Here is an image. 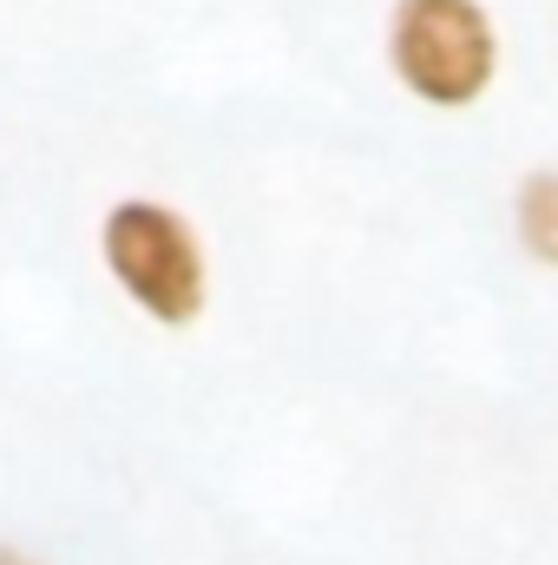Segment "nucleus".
<instances>
[{"mask_svg": "<svg viewBox=\"0 0 558 565\" xmlns=\"http://www.w3.org/2000/svg\"><path fill=\"white\" fill-rule=\"evenodd\" d=\"M99 264L158 329H197L211 309V257L197 224L164 198H119L99 217Z\"/></svg>", "mask_w": 558, "mask_h": 565, "instance_id": "f257e3e1", "label": "nucleus"}, {"mask_svg": "<svg viewBox=\"0 0 558 565\" xmlns=\"http://www.w3.org/2000/svg\"><path fill=\"white\" fill-rule=\"evenodd\" d=\"M388 73L433 113H466L500 79V26L486 0H395Z\"/></svg>", "mask_w": 558, "mask_h": 565, "instance_id": "f03ea898", "label": "nucleus"}, {"mask_svg": "<svg viewBox=\"0 0 558 565\" xmlns=\"http://www.w3.org/2000/svg\"><path fill=\"white\" fill-rule=\"evenodd\" d=\"M513 237H519V250L539 270H558V171L552 164L519 178V191H513Z\"/></svg>", "mask_w": 558, "mask_h": 565, "instance_id": "7ed1b4c3", "label": "nucleus"}, {"mask_svg": "<svg viewBox=\"0 0 558 565\" xmlns=\"http://www.w3.org/2000/svg\"><path fill=\"white\" fill-rule=\"evenodd\" d=\"M0 565H40V559H33V553H20V546H7V540H0Z\"/></svg>", "mask_w": 558, "mask_h": 565, "instance_id": "20e7f679", "label": "nucleus"}]
</instances>
